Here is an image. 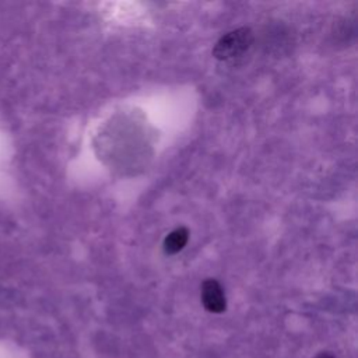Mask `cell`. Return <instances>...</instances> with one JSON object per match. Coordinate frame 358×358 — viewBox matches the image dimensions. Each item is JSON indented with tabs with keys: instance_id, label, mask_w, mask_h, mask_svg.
I'll use <instances>...</instances> for the list:
<instances>
[{
	"instance_id": "1",
	"label": "cell",
	"mask_w": 358,
	"mask_h": 358,
	"mask_svg": "<svg viewBox=\"0 0 358 358\" xmlns=\"http://www.w3.org/2000/svg\"><path fill=\"white\" fill-rule=\"evenodd\" d=\"M253 42V32L242 27L222 35L213 48V56L217 60H231L243 55Z\"/></svg>"
},
{
	"instance_id": "2",
	"label": "cell",
	"mask_w": 358,
	"mask_h": 358,
	"mask_svg": "<svg viewBox=\"0 0 358 358\" xmlns=\"http://www.w3.org/2000/svg\"><path fill=\"white\" fill-rule=\"evenodd\" d=\"M201 303L211 313H222L227 309V299L221 284L214 278H207L201 284Z\"/></svg>"
},
{
	"instance_id": "3",
	"label": "cell",
	"mask_w": 358,
	"mask_h": 358,
	"mask_svg": "<svg viewBox=\"0 0 358 358\" xmlns=\"http://www.w3.org/2000/svg\"><path fill=\"white\" fill-rule=\"evenodd\" d=\"M187 241H189V229L186 227H179L165 236L162 243L164 252L166 255H175L186 246Z\"/></svg>"
},
{
	"instance_id": "4",
	"label": "cell",
	"mask_w": 358,
	"mask_h": 358,
	"mask_svg": "<svg viewBox=\"0 0 358 358\" xmlns=\"http://www.w3.org/2000/svg\"><path fill=\"white\" fill-rule=\"evenodd\" d=\"M315 358H334V355H331L330 352H320Z\"/></svg>"
}]
</instances>
